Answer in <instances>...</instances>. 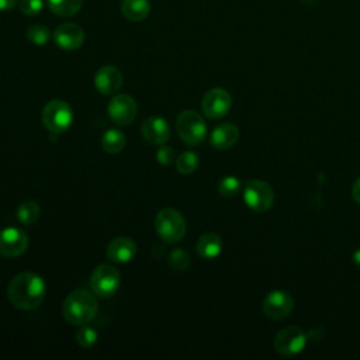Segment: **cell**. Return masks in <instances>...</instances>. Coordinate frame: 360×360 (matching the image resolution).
<instances>
[{
	"label": "cell",
	"instance_id": "cell-28",
	"mask_svg": "<svg viewBox=\"0 0 360 360\" xmlns=\"http://www.w3.org/2000/svg\"><path fill=\"white\" fill-rule=\"evenodd\" d=\"M42 0H19V9L26 16H37L42 12Z\"/></svg>",
	"mask_w": 360,
	"mask_h": 360
},
{
	"label": "cell",
	"instance_id": "cell-6",
	"mask_svg": "<svg viewBox=\"0 0 360 360\" xmlns=\"http://www.w3.org/2000/svg\"><path fill=\"white\" fill-rule=\"evenodd\" d=\"M121 283V276L118 270L111 264H100L98 266L92 276H90V289L102 298H109L114 296Z\"/></svg>",
	"mask_w": 360,
	"mask_h": 360
},
{
	"label": "cell",
	"instance_id": "cell-14",
	"mask_svg": "<svg viewBox=\"0 0 360 360\" xmlns=\"http://www.w3.org/2000/svg\"><path fill=\"white\" fill-rule=\"evenodd\" d=\"M170 125L168 120L159 116L150 117L141 125V134L147 143L152 145H163L170 138Z\"/></svg>",
	"mask_w": 360,
	"mask_h": 360
},
{
	"label": "cell",
	"instance_id": "cell-23",
	"mask_svg": "<svg viewBox=\"0 0 360 360\" xmlns=\"http://www.w3.org/2000/svg\"><path fill=\"white\" fill-rule=\"evenodd\" d=\"M200 158L193 151H186L176 158V169L182 174H192L199 169Z\"/></svg>",
	"mask_w": 360,
	"mask_h": 360
},
{
	"label": "cell",
	"instance_id": "cell-21",
	"mask_svg": "<svg viewBox=\"0 0 360 360\" xmlns=\"http://www.w3.org/2000/svg\"><path fill=\"white\" fill-rule=\"evenodd\" d=\"M83 0H48L50 10L60 17H72L79 13Z\"/></svg>",
	"mask_w": 360,
	"mask_h": 360
},
{
	"label": "cell",
	"instance_id": "cell-10",
	"mask_svg": "<svg viewBox=\"0 0 360 360\" xmlns=\"http://www.w3.org/2000/svg\"><path fill=\"white\" fill-rule=\"evenodd\" d=\"M294 308L293 297L282 290L269 293L263 301V312L269 320L282 321L287 318Z\"/></svg>",
	"mask_w": 360,
	"mask_h": 360
},
{
	"label": "cell",
	"instance_id": "cell-9",
	"mask_svg": "<svg viewBox=\"0 0 360 360\" xmlns=\"http://www.w3.org/2000/svg\"><path fill=\"white\" fill-rule=\"evenodd\" d=\"M107 113L114 124L125 127L137 118L138 106L137 102L129 95H117L110 100L107 106Z\"/></svg>",
	"mask_w": 360,
	"mask_h": 360
},
{
	"label": "cell",
	"instance_id": "cell-32",
	"mask_svg": "<svg viewBox=\"0 0 360 360\" xmlns=\"http://www.w3.org/2000/svg\"><path fill=\"white\" fill-rule=\"evenodd\" d=\"M353 260H354V263L357 266H360V248L353 253Z\"/></svg>",
	"mask_w": 360,
	"mask_h": 360
},
{
	"label": "cell",
	"instance_id": "cell-19",
	"mask_svg": "<svg viewBox=\"0 0 360 360\" xmlns=\"http://www.w3.org/2000/svg\"><path fill=\"white\" fill-rule=\"evenodd\" d=\"M196 251L203 259H215L222 251V240L214 233L203 234L196 244Z\"/></svg>",
	"mask_w": 360,
	"mask_h": 360
},
{
	"label": "cell",
	"instance_id": "cell-17",
	"mask_svg": "<svg viewBox=\"0 0 360 360\" xmlns=\"http://www.w3.org/2000/svg\"><path fill=\"white\" fill-rule=\"evenodd\" d=\"M240 138V129L237 125L231 123H224L214 128L210 137V143L213 148L224 151L233 148Z\"/></svg>",
	"mask_w": 360,
	"mask_h": 360
},
{
	"label": "cell",
	"instance_id": "cell-15",
	"mask_svg": "<svg viewBox=\"0 0 360 360\" xmlns=\"http://www.w3.org/2000/svg\"><path fill=\"white\" fill-rule=\"evenodd\" d=\"M123 86V73L117 66L105 65L95 75V87L105 96L116 95Z\"/></svg>",
	"mask_w": 360,
	"mask_h": 360
},
{
	"label": "cell",
	"instance_id": "cell-18",
	"mask_svg": "<svg viewBox=\"0 0 360 360\" xmlns=\"http://www.w3.org/2000/svg\"><path fill=\"white\" fill-rule=\"evenodd\" d=\"M121 13L129 21H143L151 13L150 0H123Z\"/></svg>",
	"mask_w": 360,
	"mask_h": 360
},
{
	"label": "cell",
	"instance_id": "cell-8",
	"mask_svg": "<svg viewBox=\"0 0 360 360\" xmlns=\"http://www.w3.org/2000/svg\"><path fill=\"white\" fill-rule=\"evenodd\" d=\"M233 107V98L225 89L214 87L204 95L201 102L203 113L211 118L218 120L227 116Z\"/></svg>",
	"mask_w": 360,
	"mask_h": 360
},
{
	"label": "cell",
	"instance_id": "cell-7",
	"mask_svg": "<svg viewBox=\"0 0 360 360\" xmlns=\"http://www.w3.org/2000/svg\"><path fill=\"white\" fill-rule=\"evenodd\" d=\"M244 200L256 213H264L273 206V189L263 180H249L244 189Z\"/></svg>",
	"mask_w": 360,
	"mask_h": 360
},
{
	"label": "cell",
	"instance_id": "cell-2",
	"mask_svg": "<svg viewBox=\"0 0 360 360\" xmlns=\"http://www.w3.org/2000/svg\"><path fill=\"white\" fill-rule=\"evenodd\" d=\"M98 309L96 297L86 290L72 291L62 305L64 318L76 327L92 323L96 318Z\"/></svg>",
	"mask_w": 360,
	"mask_h": 360
},
{
	"label": "cell",
	"instance_id": "cell-31",
	"mask_svg": "<svg viewBox=\"0 0 360 360\" xmlns=\"http://www.w3.org/2000/svg\"><path fill=\"white\" fill-rule=\"evenodd\" d=\"M352 196H353L354 201L360 204V177L356 180L354 185H353V189H352Z\"/></svg>",
	"mask_w": 360,
	"mask_h": 360
},
{
	"label": "cell",
	"instance_id": "cell-13",
	"mask_svg": "<svg viewBox=\"0 0 360 360\" xmlns=\"http://www.w3.org/2000/svg\"><path fill=\"white\" fill-rule=\"evenodd\" d=\"M54 41L61 50L75 51L84 42V31L76 23H65L55 30Z\"/></svg>",
	"mask_w": 360,
	"mask_h": 360
},
{
	"label": "cell",
	"instance_id": "cell-11",
	"mask_svg": "<svg viewBox=\"0 0 360 360\" xmlns=\"http://www.w3.org/2000/svg\"><path fill=\"white\" fill-rule=\"evenodd\" d=\"M307 339V334L298 327H287L278 332L273 345L278 353L283 356H296L305 348Z\"/></svg>",
	"mask_w": 360,
	"mask_h": 360
},
{
	"label": "cell",
	"instance_id": "cell-3",
	"mask_svg": "<svg viewBox=\"0 0 360 360\" xmlns=\"http://www.w3.org/2000/svg\"><path fill=\"white\" fill-rule=\"evenodd\" d=\"M155 228L158 235L168 244L182 241L186 235L188 225L183 215L174 208H163L156 214Z\"/></svg>",
	"mask_w": 360,
	"mask_h": 360
},
{
	"label": "cell",
	"instance_id": "cell-27",
	"mask_svg": "<svg viewBox=\"0 0 360 360\" xmlns=\"http://www.w3.org/2000/svg\"><path fill=\"white\" fill-rule=\"evenodd\" d=\"M240 190H241V182H240V179L235 176L224 177L218 183V192L225 199L235 197L240 193Z\"/></svg>",
	"mask_w": 360,
	"mask_h": 360
},
{
	"label": "cell",
	"instance_id": "cell-30",
	"mask_svg": "<svg viewBox=\"0 0 360 360\" xmlns=\"http://www.w3.org/2000/svg\"><path fill=\"white\" fill-rule=\"evenodd\" d=\"M19 0H0V12H9L16 8Z\"/></svg>",
	"mask_w": 360,
	"mask_h": 360
},
{
	"label": "cell",
	"instance_id": "cell-5",
	"mask_svg": "<svg viewBox=\"0 0 360 360\" xmlns=\"http://www.w3.org/2000/svg\"><path fill=\"white\" fill-rule=\"evenodd\" d=\"M41 118L45 128L53 135H58L71 128L73 123V110L65 100L54 99L45 105Z\"/></svg>",
	"mask_w": 360,
	"mask_h": 360
},
{
	"label": "cell",
	"instance_id": "cell-29",
	"mask_svg": "<svg viewBox=\"0 0 360 360\" xmlns=\"http://www.w3.org/2000/svg\"><path fill=\"white\" fill-rule=\"evenodd\" d=\"M156 159L162 166H170L176 161V152L166 144L159 145V150L156 151Z\"/></svg>",
	"mask_w": 360,
	"mask_h": 360
},
{
	"label": "cell",
	"instance_id": "cell-4",
	"mask_svg": "<svg viewBox=\"0 0 360 360\" xmlns=\"http://www.w3.org/2000/svg\"><path fill=\"white\" fill-rule=\"evenodd\" d=\"M179 137L189 147L200 145L207 137V125L204 118L195 110H185L176 120Z\"/></svg>",
	"mask_w": 360,
	"mask_h": 360
},
{
	"label": "cell",
	"instance_id": "cell-20",
	"mask_svg": "<svg viewBox=\"0 0 360 360\" xmlns=\"http://www.w3.org/2000/svg\"><path fill=\"white\" fill-rule=\"evenodd\" d=\"M127 144V138L121 129L118 128H110L105 131L102 137V147L107 154L116 155L120 154Z\"/></svg>",
	"mask_w": 360,
	"mask_h": 360
},
{
	"label": "cell",
	"instance_id": "cell-25",
	"mask_svg": "<svg viewBox=\"0 0 360 360\" xmlns=\"http://www.w3.org/2000/svg\"><path fill=\"white\" fill-rule=\"evenodd\" d=\"M169 264L176 272H186L190 267V255L182 248H174L169 255Z\"/></svg>",
	"mask_w": 360,
	"mask_h": 360
},
{
	"label": "cell",
	"instance_id": "cell-1",
	"mask_svg": "<svg viewBox=\"0 0 360 360\" xmlns=\"http://www.w3.org/2000/svg\"><path fill=\"white\" fill-rule=\"evenodd\" d=\"M45 294H47L45 280L33 272H23L15 276L8 287V297L12 305L26 311L39 307Z\"/></svg>",
	"mask_w": 360,
	"mask_h": 360
},
{
	"label": "cell",
	"instance_id": "cell-24",
	"mask_svg": "<svg viewBox=\"0 0 360 360\" xmlns=\"http://www.w3.org/2000/svg\"><path fill=\"white\" fill-rule=\"evenodd\" d=\"M99 341V334L95 328L86 325H80L79 330L76 331V342L80 348L83 349H90L93 348Z\"/></svg>",
	"mask_w": 360,
	"mask_h": 360
},
{
	"label": "cell",
	"instance_id": "cell-16",
	"mask_svg": "<svg viewBox=\"0 0 360 360\" xmlns=\"http://www.w3.org/2000/svg\"><path fill=\"white\" fill-rule=\"evenodd\" d=\"M106 255L111 262L128 263L137 255V244L131 238L117 237L107 245Z\"/></svg>",
	"mask_w": 360,
	"mask_h": 360
},
{
	"label": "cell",
	"instance_id": "cell-12",
	"mask_svg": "<svg viewBox=\"0 0 360 360\" xmlns=\"http://www.w3.org/2000/svg\"><path fill=\"white\" fill-rule=\"evenodd\" d=\"M27 234L16 227H9L0 231V256L3 258H19L28 248Z\"/></svg>",
	"mask_w": 360,
	"mask_h": 360
},
{
	"label": "cell",
	"instance_id": "cell-22",
	"mask_svg": "<svg viewBox=\"0 0 360 360\" xmlns=\"http://www.w3.org/2000/svg\"><path fill=\"white\" fill-rule=\"evenodd\" d=\"M41 214V208L37 201L26 200L17 207V218L23 225H33Z\"/></svg>",
	"mask_w": 360,
	"mask_h": 360
},
{
	"label": "cell",
	"instance_id": "cell-26",
	"mask_svg": "<svg viewBox=\"0 0 360 360\" xmlns=\"http://www.w3.org/2000/svg\"><path fill=\"white\" fill-rule=\"evenodd\" d=\"M27 39L34 45H45L51 39V31L47 26L34 24L27 30Z\"/></svg>",
	"mask_w": 360,
	"mask_h": 360
}]
</instances>
